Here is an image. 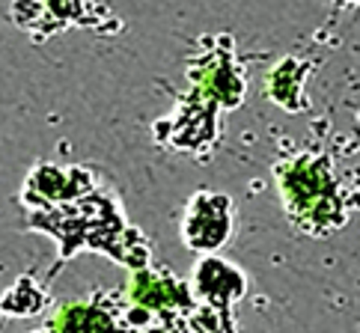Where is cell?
<instances>
[{
  "instance_id": "obj_1",
  "label": "cell",
  "mask_w": 360,
  "mask_h": 333,
  "mask_svg": "<svg viewBox=\"0 0 360 333\" xmlns=\"http://www.w3.org/2000/svg\"><path fill=\"white\" fill-rule=\"evenodd\" d=\"M27 229L54 235L60 244L57 265H66L81 250H98L131 271L149 265L146 235L125 221L120 200L108 188H98L81 200L66 202V206L30 211Z\"/></svg>"
},
{
  "instance_id": "obj_2",
  "label": "cell",
  "mask_w": 360,
  "mask_h": 333,
  "mask_svg": "<svg viewBox=\"0 0 360 333\" xmlns=\"http://www.w3.org/2000/svg\"><path fill=\"white\" fill-rule=\"evenodd\" d=\"M330 158L319 152H301L289 161L277 164V188L280 202L286 209L289 221L301 233L313 238L330 235L337 226H342V197L337 188V178L330 170Z\"/></svg>"
},
{
  "instance_id": "obj_3",
  "label": "cell",
  "mask_w": 360,
  "mask_h": 333,
  "mask_svg": "<svg viewBox=\"0 0 360 333\" xmlns=\"http://www.w3.org/2000/svg\"><path fill=\"white\" fill-rule=\"evenodd\" d=\"M125 301L137 306V310H146L164 318H191L200 306L194 289L185 280H179L170 268H152V265L131 271Z\"/></svg>"
},
{
  "instance_id": "obj_4",
  "label": "cell",
  "mask_w": 360,
  "mask_h": 333,
  "mask_svg": "<svg viewBox=\"0 0 360 333\" xmlns=\"http://www.w3.org/2000/svg\"><path fill=\"white\" fill-rule=\"evenodd\" d=\"M96 185H98L96 173L84 164L60 166V164L42 161V164L33 166L27 178H24L18 200H21V206H27L30 211L57 209V206H66V202H75L86 194H93V190H98Z\"/></svg>"
},
{
  "instance_id": "obj_5",
  "label": "cell",
  "mask_w": 360,
  "mask_h": 333,
  "mask_svg": "<svg viewBox=\"0 0 360 333\" xmlns=\"http://www.w3.org/2000/svg\"><path fill=\"white\" fill-rule=\"evenodd\" d=\"M236 229V202L221 190H197L182 221L185 247L197 253H217Z\"/></svg>"
},
{
  "instance_id": "obj_6",
  "label": "cell",
  "mask_w": 360,
  "mask_h": 333,
  "mask_svg": "<svg viewBox=\"0 0 360 333\" xmlns=\"http://www.w3.org/2000/svg\"><path fill=\"white\" fill-rule=\"evenodd\" d=\"M113 298V292H98L96 298L60 303L48 318V327L54 333H140L131 318V303L120 310L110 303Z\"/></svg>"
},
{
  "instance_id": "obj_7",
  "label": "cell",
  "mask_w": 360,
  "mask_h": 333,
  "mask_svg": "<svg viewBox=\"0 0 360 333\" xmlns=\"http://www.w3.org/2000/svg\"><path fill=\"white\" fill-rule=\"evenodd\" d=\"M191 289H194L200 306L221 315H233V303H238L248 294V277L238 265L226 262L214 253H205L194 265Z\"/></svg>"
},
{
  "instance_id": "obj_8",
  "label": "cell",
  "mask_w": 360,
  "mask_h": 333,
  "mask_svg": "<svg viewBox=\"0 0 360 333\" xmlns=\"http://www.w3.org/2000/svg\"><path fill=\"white\" fill-rule=\"evenodd\" d=\"M194 89L191 93L205 98V101H214L217 107H238L244 101V74L241 69L233 63L229 51H214V54H205L200 63H194Z\"/></svg>"
},
{
  "instance_id": "obj_9",
  "label": "cell",
  "mask_w": 360,
  "mask_h": 333,
  "mask_svg": "<svg viewBox=\"0 0 360 333\" xmlns=\"http://www.w3.org/2000/svg\"><path fill=\"white\" fill-rule=\"evenodd\" d=\"M167 128H170L167 140H170V146H176V149L209 146L217 137V105L191 93L188 105L176 113Z\"/></svg>"
},
{
  "instance_id": "obj_10",
  "label": "cell",
  "mask_w": 360,
  "mask_h": 333,
  "mask_svg": "<svg viewBox=\"0 0 360 333\" xmlns=\"http://www.w3.org/2000/svg\"><path fill=\"white\" fill-rule=\"evenodd\" d=\"M307 72H310V66L301 63L298 57L277 60L271 66V72H268V78H265L268 98H271L274 105H280L283 110H292V113L304 110L307 107V96H304Z\"/></svg>"
},
{
  "instance_id": "obj_11",
  "label": "cell",
  "mask_w": 360,
  "mask_h": 333,
  "mask_svg": "<svg viewBox=\"0 0 360 333\" xmlns=\"http://www.w3.org/2000/svg\"><path fill=\"white\" fill-rule=\"evenodd\" d=\"M48 303V292H42V286L36 283L33 277H18L15 286L6 289L4 294V315H39Z\"/></svg>"
},
{
  "instance_id": "obj_12",
  "label": "cell",
  "mask_w": 360,
  "mask_h": 333,
  "mask_svg": "<svg viewBox=\"0 0 360 333\" xmlns=\"http://www.w3.org/2000/svg\"><path fill=\"white\" fill-rule=\"evenodd\" d=\"M143 333H191V318H164V325H155Z\"/></svg>"
},
{
  "instance_id": "obj_13",
  "label": "cell",
  "mask_w": 360,
  "mask_h": 333,
  "mask_svg": "<svg viewBox=\"0 0 360 333\" xmlns=\"http://www.w3.org/2000/svg\"><path fill=\"white\" fill-rule=\"evenodd\" d=\"M33 333H54V330H51V327H45V330H33Z\"/></svg>"
},
{
  "instance_id": "obj_14",
  "label": "cell",
  "mask_w": 360,
  "mask_h": 333,
  "mask_svg": "<svg viewBox=\"0 0 360 333\" xmlns=\"http://www.w3.org/2000/svg\"><path fill=\"white\" fill-rule=\"evenodd\" d=\"M342 4H360V0H342Z\"/></svg>"
},
{
  "instance_id": "obj_15",
  "label": "cell",
  "mask_w": 360,
  "mask_h": 333,
  "mask_svg": "<svg viewBox=\"0 0 360 333\" xmlns=\"http://www.w3.org/2000/svg\"><path fill=\"white\" fill-rule=\"evenodd\" d=\"M191 333H200V330H191Z\"/></svg>"
}]
</instances>
